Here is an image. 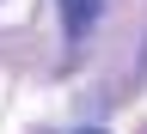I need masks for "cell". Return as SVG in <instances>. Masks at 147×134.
<instances>
[{
	"label": "cell",
	"instance_id": "obj_1",
	"mask_svg": "<svg viewBox=\"0 0 147 134\" xmlns=\"http://www.w3.org/2000/svg\"><path fill=\"white\" fill-rule=\"evenodd\" d=\"M98 12H104V0H61V18H67L74 37H86L92 25H98Z\"/></svg>",
	"mask_w": 147,
	"mask_h": 134
},
{
	"label": "cell",
	"instance_id": "obj_2",
	"mask_svg": "<svg viewBox=\"0 0 147 134\" xmlns=\"http://www.w3.org/2000/svg\"><path fill=\"white\" fill-rule=\"evenodd\" d=\"M80 134H110V128H80Z\"/></svg>",
	"mask_w": 147,
	"mask_h": 134
}]
</instances>
